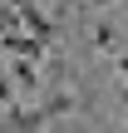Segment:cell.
<instances>
[{
  "label": "cell",
  "instance_id": "obj_4",
  "mask_svg": "<svg viewBox=\"0 0 128 133\" xmlns=\"http://www.w3.org/2000/svg\"><path fill=\"white\" fill-rule=\"evenodd\" d=\"M10 79H15L25 94H35V89H39V64H35V59H10Z\"/></svg>",
  "mask_w": 128,
  "mask_h": 133
},
{
  "label": "cell",
  "instance_id": "obj_10",
  "mask_svg": "<svg viewBox=\"0 0 128 133\" xmlns=\"http://www.w3.org/2000/svg\"><path fill=\"white\" fill-rule=\"evenodd\" d=\"M118 5H123V15H128V0H118Z\"/></svg>",
  "mask_w": 128,
  "mask_h": 133
},
{
  "label": "cell",
  "instance_id": "obj_9",
  "mask_svg": "<svg viewBox=\"0 0 128 133\" xmlns=\"http://www.w3.org/2000/svg\"><path fill=\"white\" fill-rule=\"evenodd\" d=\"M89 5H94V10H104V5H118V0H89Z\"/></svg>",
  "mask_w": 128,
  "mask_h": 133
},
{
  "label": "cell",
  "instance_id": "obj_1",
  "mask_svg": "<svg viewBox=\"0 0 128 133\" xmlns=\"http://www.w3.org/2000/svg\"><path fill=\"white\" fill-rule=\"evenodd\" d=\"M49 123L44 114H39V104H5V128L10 133H39Z\"/></svg>",
  "mask_w": 128,
  "mask_h": 133
},
{
  "label": "cell",
  "instance_id": "obj_7",
  "mask_svg": "<svg viewBox=\"0 0 128 133\" xmlns=\"http://www.w3.org/2000/svg\"><path fill=\"white\" fill-rule=\"evenodd\" d=\"M0 104H10V74H0Z\"/></svg>",
  "mask_w": 128,
  "mask_h": 133
},
{
  "label": "cell",
  "instance_id": "obj_11",
  "mask_svg": "<svg viewBox=\"0 0 128 133\" xmlns=\"http://www.w3.org/2000/svg\"><path fill=\"white\" fill-rule=\"evenodd\" d=\"M123 133H128V128H123Z\"/></svg>",
  "mask_w": 128,
  "mask_h": 133
},
{
  "label": "cell",
  "instance_id": "obj_5",
  "mask_svg": "<svg viewBox=\"0 0 128 133\" xmlns=\"http://www.w3.org/2000/svg\"><path fill=\"white\" fill-rule=\"evenodd\" d=\"M123 44H128V39H123L118 25H99V30H94V49H99V54H118Z\"/></svg>",
  "mask_w": 128,
  "mask_h": 133
},
{
  "label": "cell",
  "instance_id": "obj_2",
  "mask_svg": "<svg viewBox=\"0 0 128 133\" xmlns=\"http://www.w3.org/2000/svg\"><path fill=\"white\" fill-rule=\"evenodd\" d=\"M20 20H25V25H30V35H35V39H39V44H49V39H54V35H59V25H54V20H49V15H44V10H39V5H35V0H30V5H25V10H20Z\"/></svg>",
  "mask_w": 128,
  "mask_h": 133
},
{
  "label": "cell",
  "instance_id": "obj_6",
  "mask_svg": "<svg viewBox=\"0 0 128 133\" xmlns=\"http://www.w3.org/2000/svg\"><path fill=\"white\" fill-rule=\"evenodd\" d=\"M20 25H25V20H20V10H10V5L0 0V35H20Z\"/></svg>",
  "mask_w": 128,
  "mask_h": 133
},
{
  "label": "cell",
  "instance_id": "obj_3",
  "mask_svg": "<svg viewBox=\"0 0 128 133\" xmlns=\"http://www.w3.org/2000/svg\"><path fill=\"white\" fill-rule=\"evenodd\" d=\"M74 109H79V94H74V89H54V94L39 104L44 118H64V114H74Z\"/></svg>",
  "mask_w": 128,
  "mask_h": 133
},
{
  "label": "cell",
  "instance_id": "obj_8",
  "mask_svg": "<svg viewBox=\"0 0 128 133\" xmlns=\"http://www.w3.org/2000/svg\"><path fill=\"white\" fill-rule=\"evenodd\" d=\"M5 5H10V10H25V5H30V0H5Z\"/></svg>",
  "mask_w": 128,
  "mask_h": 133
}]
</instances>
